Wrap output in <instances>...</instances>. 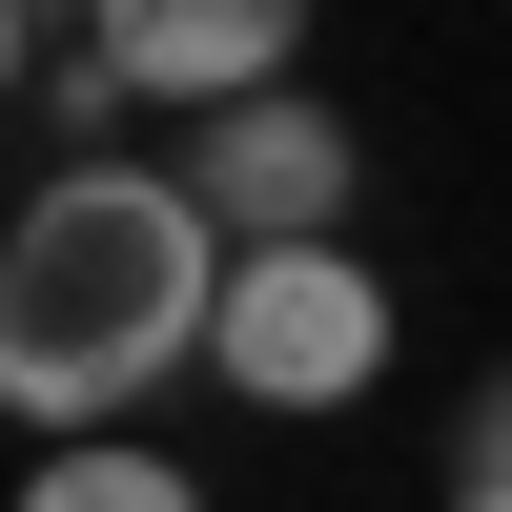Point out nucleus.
<instances>
[{
  "label": "nucleus",
  "instance_id": "f257e3e1",
  "mask_svg": "<svg viewBox=\"0 0 512 512\" xmlns=\"http://www.w3.org/2000/svg\"><path fill=\"white\" fill-rule=\"evenodd\" d=\"M226 267L246 246L205 226L185 164H41L21 246H0V410H21L41 451L103 431V410H144L164 369L226 328Z\"/></svg>",
  "mask_w": 512,
  "mask_h": 512
},
{
  "label": "nucleus",
  "instance_id": "f03ea898",
  "mask_svg": "<svg viewBox=\"0 0 512 512\" xmlns=\"http://www.w3.org/2000/svg\"><path fill=\"white\" fill-rule=\"evenodd\" d=\"M205 369H226L246 410H349L369 369H390V287H369L349 246H246V267H226V328H205Z\"/></svg>",
  "mask_w": 512,
  "mask_h": 512
},
{
  "label": "nucleus",
  "instance_id": "7ed1b4c3",
  "mask_svg": "<svg viewBox=\"0 0 512 512\" xmlns=\"http://www.w3.org/2000/svg\"><path fill=\"white\" fill-rule=\"evenodd\" d=\"M185 185H205V226H226V246H349V185H369V144L308 103V82H246V103H205Z\"/></svg>",
  "mask_w": 512,
  "mask_h": 512
},
{
  "label": "nucleus",
  "instance_id": "20e7f679",
  "mask_svg": "<svg viewBox=\"0 0 512 512\" xmlns=\"http://www.w3.org/2000/svg\"><path fill=\"white\" fill-rule=\"evenodd\" d=\"M82 41L123 62V103H246L308 62V0H82Z\"/></svg>",
  "mask_w": 512,
  "mask_h": 512
},
{
  "label": "nucleus",
  "instance_id": "39448f33",
  "mask_svg": "<svg viewBox=\"0 0 512 512\" xmlns=\"http://www.w3.org/2000/svg\"><path fill=\"white\" fill-rule=\"evenodd\" d=\"M21 512H205V492L164 472L144 431H62V451H41V472H21Z\"/></svg>",
  "mask_w": 512,
  "mask_h": 512
},
{
  "label": "nucleus",
  "instance_id": "423d86ee",
  "mask_svg": "<svg viewBox=\"0 0 512 512\" xmlns=\"http://www.w3.org/2000/svg\"><path fill=\"white\" fill-rule=\"evenodd\" d=\"M451 492H512V369H472V410H451Z\"/></svg>",
  "mask_w": 512,
  "mask_h": 512
},
{
  "label": "nucleus",
  "instance_id": "0eeeda50",
  "mask_svg": "<svg viewBox=\"0 0 512 512\" xmlns=\"http://www.w3.org/2000/svg\"><path fill=\"white\" fill-rule=\"evenodd\" d=\"M451 512H512V492H451Z\"/></svg>",
  "mask_w": 512,
  "mask_h": 512
}]
</instances>
